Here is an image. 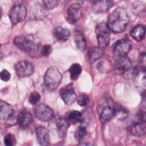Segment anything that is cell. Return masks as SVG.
<instances>
[{
  "mask_svg": "<svg viewBox=\"0 0 146 146\" xmlns=\"http://www.w3.org/2000/svg\"><path fill=\"white\" fill-rule=\"evenodd\" d=\"M129 21V17L126 11L119 7L111 13L107 24L110 30L115 33H121L125 30Z\"/></svg>",
  "mask_w": 146,
  "mask_h": 146,
  "instance_id": "1",
  "label": "cell"
},
{
  "mask_svg": "<svg viewBox=\"0 0 146 146\" xmlns=\"http://www.w3.org/2000/svg\"><path fill=\"white\" fill-rule=\"evenodd\" d=\"M14 43L22 51L31 55H35L39 49L38 43L26 36H15Z\"/></svg>",
  "mask_w": 146,
  "mask_h": 146,
  "instance_id": "2",
  "label": "cell"
},
{
  "mask_svg": "<svg viewBox=\"0 0 146 146\" xmlns=\"http://www.w3.org/2000/svg\"><path fill=\"white\" fill-rule=\"evenodd\" d=\"M62 79V75L59 71L55 68H49L44 75V83L46 88L53 91L55 90L60 84Z\"/></svg>",
  "mask_w": 146,
  "mask_h": 146,
  "instance_id": "3",
  "label": "cell"
},
{
  "mask_svg": "<svg viewBox=\"0 0 146 146\" xmlns=\"http://www.w3.org/2000/svg\"><path fill=\"white\" fill-rule=\"evenodd\" d=\"M95 33L99 47L102 49L106 47L110 40V29L107 24L104 22L99 23L95 28Z\"/></svg>",
  "mask_w": 146,
  "mask_h": 146,
  "instance_id": "4",
  "label": "cell"
},
{
  "mask_svg": "<svg viewBox=\"0 0 146 146\" xmlns=\"http://www.w3.org/2000/svg\"><path fill=\"white\" fill-rule=\"evenodd\" d=\"M27 14L26 7L22 4L14 5L9 13V18L11 24L15 25L23 21Z\"/></svg>",
  "mask_w": 146,
  "mask_h": 146,
  "instance_id": "5",
  "label": "cell"
},
{
  "mask_svg": "<svg viewBox=\"0 0 146 146\" xmlns=\"http://www.w3.org/2000/svg\"><path fill=\"white\" fill-rule=\"evenodd\" d=\"M36 117L42 121H48L52 119L54 115L52 110L44 104L36 105L34 109Z\"/></svg>",
  "mask_w": 146,
  "mask_h": 146,
  "instance_id": "6",
  "label": "cell"
},
{
  "mask_svg": "<svg viewBox=\"0 0 146 146\" xmlns=\"http://www.w3.org/2000/svg\"><path fill=\"white\" fill-rule=\"evenodd\" d=\"M132 47L131 43L127 39H120L114 44L113 48V54L118 57L126 56Z\"/></svg>",
  "mask_w": 146,
  "mask_h": 146,
  "instance_id": "7",
  "label": "cell"
},
{
  "mask_svg": "<svg viewBox=\"0 0 146 146\" xmlns=\"http://www.w3.org/2000/svg\"><path fill=\"white\" fill-rule=\"evenodd\" d=\"M132 62L126 56L119 57L115 64V71L119 74L130 72L132 71Z\"/></svg>",
  "mask_w": 146,
  "mask_h": 146,
  "instance_id": "8",
  "label": "cell"
},
{
  "mask_svg": "<svg viewBox=\"0 0 146 146\" xmlns=\"http://www.w3.org/2000/svg\"><path fill=\"white\" fill-rule=\"evenodd\" d=\"M17 75L21 78L31 75L34 72V66L30 62L22 60L17 63L14 66Z\"/></svg>",
  "mask_w": 146,
  "mask_h": 146,
  "instance_id": "9",
  "label": "cell"
},
{
  "mask_svg": "<svg viewBox=\"0 0 146 146\" xmlns=\"http://www.w3.org/2000/svg\"><path fill=\"white\" fill-rule=\"evenodd\" d=\"M82 14V7L79 3H75L71 4L67 11V21L74 24L76 23L81 17Z\"/></svg>",
  "mask_w": 146,
  "mask_h": 146,
  "instance_id": "10",
  "label": "cell"
},
{
  "mask_svg": "<svg viewBox=\"0 0 146 146\" xmlns=\"http://www.w3.org/2000/svg\"><path fill=\"white\" fill-rule=\"evenodd\" d=\"M60 95L63 101L67 105L72 104L76 98V95L72 84H70L64 88H63L60 90Z\"/></svg>",
  "mask_w": 146,
  "mask_h": 146,
  "instance_id": "11",
  "label": "cell"
},
{
  "mask_svg": "<svg viewBox=\"0 0 146 146\" xmlns=\"http://www.w3.org/2000/svg\"><path fill=\"white\" fill-rule=\"evenodd\" d=\"M128 131L133 136L139 137L144 136L146 131L145 120L137 119L129 126Z\"/></svg>",
  "mask_w": 146,
  "mask_h": 146,
  "instance_id": "12",
  "label": "cell"
},
{
  "mask_svg": "<svg viewBox=\"0 0 146 146\" xmlns=\"http://www.w3.org/2000/svg\"><path fill=\"white\" fill-rule=\"evenodd\" d=\"M114 3L110 1H99L95 2L91 7L92 10L98 14L104 13L107 12L113 6Z\"/></svg>",
  "mask_w": 146,
  "mask_h": 146,
  "instance_id": "13",
  "label": "cell"
},
{
  "mask_svg": "<svg viewBox=\"0 0 146 146\" xmlns=\"http://www.w3.org/2000/svg\"><path fill=\"white\" fill-rule=\"evenodd\" d=\"M33 121V117L31 113L26 110H22L18 114L17 122L22 128L28 127Z\"/></svg>",
  "mask_w": 146,
  "mask_h": 146,
  "instance_id": "14",
  "label": "cell"
},
{
  "mask_svg": "<svg viewBox=\"0 0 146 146\" xmlns=\"http://www.w3.org/2000/svg\"><path fill=\"white\" fill-rule=\"evenodd\" d=\"M36 137L38 142L41 145L49 144V134L47 129L43 126H39L36 129Z\"/></svg>",
  "mask_w": 146,
  "mask_h": 146,
  "instance_id": "15",
  "label": "cell"
},
{
  "mask_svg": "<svg viewBox=\"0 0 146 146\" xmlns=\"http://www.w3.org/2000/svg\"><path fill=\"white\" fill-rule=\"evenodd\" d=\"M14 112L12 106L6 102L1 101L0 103V117L2 120L10 119Z\"/></svg>",
  "mask_w": 146,
  "mask_h": 146,
  "instance_id": "16",
  "label": "cell"
},
{
  "mask_svg": "<svg viewBox=\"0 0 146 146\" xmlns=\"http://www.w3.org/2000/svg\"><path fill=\"white\" fill-rule=\"evenodd\" d=\"M134 84L140 92H144L146 86L145 70H141L136 74L134 80Z\"/></svg>",
  "mask_w": 146,
  "mask_h": 146,
  "instance_id": "17",
  "label": "cell"
},
{
  "mask_svg": "<svg viewBox=\"0 0 146 146\" xmlns=\"http://www.w3.org/2000/svg\"><path fill=\"white\" fill-rule=\"evenodd\" d=\"M56 126L59 136L60 138L65 137L68 128V121L64 118H58L56 121Z\"/></svg>",
  "mask_w": 146,
  "mask_h": 146,
  "instance_id": "18",
  "label": "cell"
},
{
  "mask_svg": "<svg viewBox=\"0 0 146 146\" xmlns=\"http://www.w3.org/2000/svg\"><path fill=\"white\" fill-rule=\"evenodd\" d=\"M74 39L76 47L80 51H84L87 47V42L83 34L79 31H75Z\"/></svg>",
  "mask_w": 146,
  "mask_h": 146,
  "instance_id": "19",
  "label": "cell"
},
{
  "mask_svg": "<svg viewBox=\"0 0 146 146\" xmlns=\"http://www.w3.org/2000/svg\"><path fill=\"white\" fill-rule=\"evenodd\" d=\"M46 11L44 6L35 5L30 9V15L33 19H42L45 17Z\"/></svg>",
  "mask_w": 146,
  "mask_h": 146,
  "instance_id": "20",
  "label": "cell"
},
{
  "mask_svg": "<svg viewBox=\"0 0 146 146\" xmlns=\"http://www.w3.org/2000/svg\"><path fill=\"white\" fill-rule=\"evenodd\" d=\"M131 36L136 41L140 42L145 36V27L141 25L135 26L131 31Z\"/></svg>",
  "mask_w": 146,
  "mask_h": 146,
  "instance_id": "21",
  "label": "cell"
},
{
  "mask_svg": "<svg viewBox=\"0 0 146 146\" xmlns=\"http://www.w3.org/2000/svg\"><path fill=\"white\" fill-rule=\"evenodd\" d=\"M115 115L113 107L106 106L101 110L100 113V120L102 123H105L111 119Z\"/></svg>",
  "mask_w": 146,
  "mask_h": 146,
  "instance_id": "22",
  "label": "cell"
},
{
  "mask_svg": "<svg viewBox=\"0 0 146 146\" xmlns=\"http://www.w3.org/2000/svg\"><path fill=\"white\" fill-rule=\"evenodd\" d=\"M54 34L55 36L59 40L66 41L70 36V31L62 27H56L54 30Z\"/></svg>",
  "mask_w": 146,
  "mask_h": 146,
  "instance_id": "23",
  "label": "cell"
},
{
  "mask_svg": "<svg viewBox=\"0 0 146 146\" xmlns=\"http://www.w3.org/2000/svg\"><path fill=\"white\" fill-rule=\"evenodd\" d=\"M102 49L100 47H94L89 49L88 55L91 62H94L100 59L102 55Z\"/></svg>",
  "mask_w": 146,
  "mask_h": 146,
  "instance_id": "24",
  "label": "cell"
},
{
  "mask_svg": "<svg viewBox=\"0 0 146 146\" xmlns=\"http://www.w3.org/2000/svg\"><path fill=\"white\" fill-rule=\"evenodd\" d=\"M82 67L78 63L73 64L69 68L71 78L72 80H76L78 78L82 72Z\"/></svg>",
  "mask_w": 146,
  "mask_h": 146,
  "instance_id": "25",
  "label": "cell"
},
{
  "mask_svg": "<svg viewBox=\"0 0 146 146\" xmlns=\"http://www.w3.org/2000/svg\"><path fill=\"white\" fill-rule=\"evenodd\" d=\"M67 120L72 123L81 122L83 120L82 113L78 111H70L67 116Z\"/></svg>",
  "mask_w": 146,
  "mask_h": 146,
  "instance_id": "26",
  "label": "cell"
},
{
  "mask_svg": "<svg viewBox=\"0 0 146 146\" xmlns=\"http://www.w3.org/2000/svg\"><path fill=\"white\" fill-rule=\"evenodd\" d=\"M98 69L102 73H108L112 70V65L107 60H103L100 61L98 64Z\"/></svg>",
  "mask_w": 146,
  "mask_h": 146,
  "instance_id": "27",
  "label": "cell"
},
{
  "mask_svg": "<svg viewBox=\"0 0 146 146\" xmlns=\"http://www.w3.org/2000/svg\"><path fill=\"white\" fill-rule=\"evenodd\" d=\"M87 135V130L83 127H79L75 133V137L77 141L82 140Z\"/></svg>",
  "mask_w": 146,
  "mask_h": 146,
  "instance_id": "28",
  "label": "cell"
},
{
  "mask_svg": "<svg viewBox=\"0 0 146 146\" xmlns=\"http://www.w3.org/2000/svg\"><path fill=\"white\" fill-rule=\"evenodd\" d=\"M114 110H115V115H117L119 116V117H121L123 118L125 117L127 114H128V112L127 111L124 109L121 105L117 104L115 106V107H113Z\"/></svg>",
  "mask_w": 146,
  "mask_h": 146,
  "instance_id": "29",
  "label": "cell"
},
{
  "mask_svg": "<svg viewBox=\"0 0 146 146\" xmlns=\"http://www.w3.org/2000/svg\"><path fill=\"white\" fill-rule=\"evenodd\" d=\"M78 104L81 107H85L90 103V99L87 95L85 94L80 95L78 96L77 99Z\"/></svg>",
  "mask_w": 146,
  "mask_h": 146,
  "instance_id": "30",
  "label": "cell"
},
{
  "mask_svg": "<svg viewBox=\"0 0 146 146\" xmlns=\"http://www.w3.org/2000/svg\"><path fill=\"white\" fill-rule=\"evenodd\" d=\"M40 99V95L37 92H32L29 98V102L33 105L36 104Z\"/></svg>",
  "mask_w": 146,
  "mask_h": 146,
  "instance_id": "31",
  "label": "cell"
},
{
  "mask_svg": "<svg viewBox=\"0 0 146 146\" xmlns=\"http://www.w3.org/2000/svg\"><path fill=\"white\" fill-rule=\"evenodd\" d=\"M15 139L11 134H7L4 137V143L6 146H11L15 144Z\"/></svg>",
  "mask_w": 146,
  "mask_h": 146,
  "instance_id": "32",
  "label": "cell"
},
{
  "mask_svg": "<svg viewBox=\"0 0 146 146\" xmlns=\"http://www.w3.org/2000/svg\"><path fill=\"white\" fill-rule=\"evenodd\" d=\"M43 6L46 10H51L55 7L58 4L57 1H43Z\"/></svg>",
  "mask_w": 146,
  "mask_h": 146,
  "instance_id": "33",
  "label": "cell"
},
{
  "mask_svg": "<svg viewBox=\"0 0 146 146\" xmlns=\"http://www.w3.org/2000/svg\"><path fill=\"white\" fill-rule=\"evenodd\" d=\"M51 51H52V47L51 45L46 44L42 47L40 52L42 55L43 56H48L50 55V54H51Z\"/></svg>",
  "mask_w": 146,
  "mask_h": 146,
  "instance_id": "34",
  "label": "cell"
},
{
  "mask_svg": "<svg viewBox=\"0 0 146 146\" xmlns=\"http://www.w3.org/2000/svg\"><path fill=\"white\" fill-rule=\"evenodd\" d=\"M0 77L2 80L4 82H7L10 79L11 75L9 71L6 70H3L0 74Z\"/></svg>",
  "mask_w": 146,
  "mask_h": 146,
  "instance_id": "35",
  "label": "cell"
},
{
  "mask_svg": "<svg viewBox=\"0 0 146 146\" xmlns=\"http://www.w3.org/2000/svg\"><path fill=\"white\" fill-rule=\"evenodd\" d=\"M140 62L141 64V66L143 67L144 69L145 70V54H142L140 55Z\"/></svg>",
  "mask_w": 146,
  "mask_h": 146,
  "instance_id": "36",
  "label": "cell"
}]
</instances>
